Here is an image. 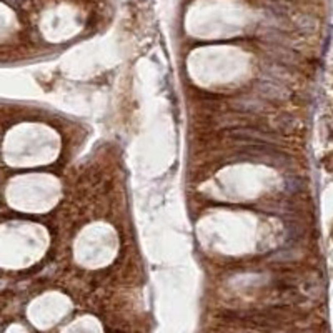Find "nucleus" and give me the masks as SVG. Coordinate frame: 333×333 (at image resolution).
Wrapping results in <instances>:
<instances>
[{
	"label": "nucleus",
	"mask_w": 333,
	"mask_h": 333,
	"mask_svg": "<svg viewBox=\"0 0 333 333\" xmlns=\"http://www.w3.org/2000/svg\"><path fill=\"white\" fill-rule=\"evenodd\" d=\"M258 90H260L263 95L270 97V99H275V97H281L285 93V88L281 84H278L275 80H263L258 84Z\"/></svg>",
	"instance_id": "nucleus-1"
},
{
	"label": "nucleus",
	"mask_w": 333,
	"mask_h": 333,
	"mask_svg": "<svg viewBox=\"0 0 333 333\" xmlns=\"http://www.w3.org/2000/svg\"><path fill=\"white\" fill-rule=\"evenodd\" d=\"M323 167L327 168L330 174H333V152L332 154H328L327 157L323 158Z\"/></svg>",
	"instance_id": "nucleus-2"
}]
</instances>
